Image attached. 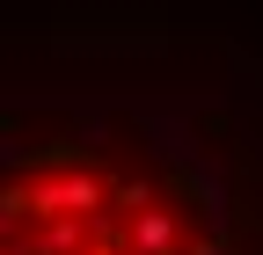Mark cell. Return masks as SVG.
Listing matches in <instances>:
<instances>
[{
  "label": "cell",
  "instance_id": "6da1fadb",
  "mask_svg": "<svg viewBox=\"0 0 263 255\" xmlns=\"http://www.w3.org/2000/svg\"><path fill=\"white\" fill-rule=\"evenodd\" d=\"M0 255H263V58L168 29L0 80Z\"/></svg>",
  "mask_w": 263,
  "mask_h": 255
}]
</instances>
